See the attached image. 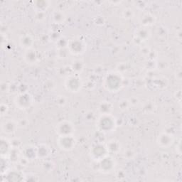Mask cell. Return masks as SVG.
I'll return each instance as SVG.
<instances>
[{
    "label": "cell",
    "mask_w": 182,
    "mask_h": 182,
    "mask_svg": "<svg viewBox=\"0 0 182 182\" xmlns=\"http://www.w3.org/2000/svg\"><path fill=\"white\" fill-rule=\"evenodd\" d=\"M159 139L160 140H159V143L163 147H168L172 145V142H173L171 136L167 134H162L159 137Z\"/></svg>",
    "instance_id": "1"
},
{
    "label": "cell",
    "mask_w": 182,
    "mask_h": 182,
    "mask_svg": "<svg viewBox=\"0 0 182 182\" xmlns=\"http://www.w3.org/2000/svg\"><path fill=\"white\" fill-rule=\"evenodd\" d=\"M36 19H39L40 21H42V20H43L44 19V12H38L37 14H36Z\"/></svg>",
    "instance_id": "8"
},
{
    "label": "cell",
    "mask_w": 182,
    "mask_h": 182,
    "mask_svg": "<svg viewBox=\"0 0 182 182\" xmlns=\"http://www.w3.org/2000/svg\"><path fill=\"white\" fill-rule=\"evenodd\" d=\"M9 122L6 123L5 125H4V127H5V129H4V132H7V133H12V132H13L14 131V129H15L16 128V125L14 124V123L13 122H10V126H9Z\"/></svg>",
    "instance_id": "5"
},
{
    "label": "cell",
    "mask_w": 182,
    "mask_h": 182,
    "mask_svg": "<svg viewBox=\"0 0 182 182\" xmlns=\"http://www.w3.org/2000/svg\"><path fill=\"white\" fill-rule=\"evenodd\" d=\"M73 69L75 71H82L83 69V67L81 66V62L80 61H77V62H75V63L73 64Z\"/></svg>",
    "instance_id": "7"
},
{
    "label": "cell",
    "mask_w": 182,
    "mask_h": 182,
    "mask_svg": "<svg viewBox=\"0 0 182 182\" xmlns=\"http://www.w3.org/2000/svg\"><path fill=\"white\" fill-rule=\"evenodd\" d=\"M35 51H32V50H28L27 52L25 54L24 58L26 59V62L28 63H34L36 61V56L35 53Z\"/></svg>",
    "instance_id": "2"
},
{
    "label": "cell",
    "mask_w": 182,
    "mask_h": 182,
    "mask_svg": "<svg viewBox=\"0 0 182 182\" xmlns=\"http://www.w3.org/2000/svg\"><path fill=\"white\" fill-rule=\"evenodd\" d=\"M53 20L56 22V23L61 24L63 23L65 20V16L63 13L61 12H56L53 14Z\"/></svg>",
    "instance_id": "4"
},
{
    "label": "cell",
    "mask_w": 182,
    "mask_h": 182,
    "mask_svg": "<svg viewBox=\"0 0 182 182\" xmlns=\"http://www.w3.org/2000/svg\"><path fill=\"white\" fill-rule=\"evenodd\" d=\"M21 42V44L22 45V46L25 47V48H30L31 46L33 44V40L29 36H26L24 37H23L22 39L20 40Z\"/></svg>",
    "instance_id": "3"
},
{
    "label": "cell",
    "mask_w": 182,
    "mask_h": 182,
    "mask_svg": "<svg viewBox=\"0 0 182 182\" xmlns=\"http://www.w3.org/2000/svg\"><path fill=\"white\" fill-rule=\"evenodd\" d=\"M114 146H112V145H111V144H109V146H107V148H108L109 150H110V151L112 152H116L118 151V149H119V145L118 144V142H115V144H114Z\"/></svg>",
    "instance_id": "6"
}]
</instances>
